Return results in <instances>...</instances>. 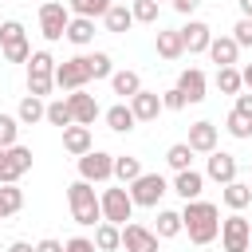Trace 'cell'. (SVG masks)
Segmentation results:
<instances>
[{
	"mask_svg": "<svg viewBox=\"0 0 252 252\" xmlns=\"http://www.w3.org/2000/svg\"><path fill=\"white\" fill-rule=\"evenodd\" d=\"M181 232H189V240L201 244V248L213 244L217 232H220V209L213 201H201V197L185 201V209H181Z\"/></svg>",
	"mask_w": 252,
	"mask_h": 252,
	"instance_id": "obj_1",
	"label": "cell"
},
{
	"mask_svg": "<svg viewBox=\"0 0 252 252\" xmlns=\"http://www.w3.org/2000/svg\"><path fill=\"white\" fill-rule=\"evenodd\" d=\"M67 205H71V220H75V224H83V228H94V224L102 220L98 193H94V185H91V181H83V177L67 185Z\"/></svg>",
	"mask_w": 252,
	"mask_h": 252,
	"instance_id": "obj_2",
	"label": "cell"
},
{
	"mask_svg": "<svg viewBox=\"0 0 252 252\" xmlns=\"http://www.w3.org/2000/svg\"><path fill=\"white\" fill-rule=\"evenodd\" d=\"M51 87H55V59H51V51H32L28 55V94L47 98Z\"/></svg>",
	"mask_w": 252,
	"mask_h": 252,
	"instance_id": "obj_3",
	"label": "cell"
},
{
	"mask_svg": "<svg viewBox=\"0 0 252 252\" xmlns=\"http://www.w3.org/2000/svg\"><path fill=\"white\" fill-rule=\"evenodd\" d=\"M126 189H130L134 209H158V201L169 193V181H165L161 173H146V169H142V173H138Z\"/></svg>",
	"mask_w": 252,
	"mask_h": 252,
	"instance_id": "obj_4",
	"label": "cell"
},
{
	"mask_svg": "<svg viewBox=\"0 0 252 252\" xmlns=\"http://www.w3.org/2000/svg\"><path fill=\"white\" fill-rule=\"evenodd\" d=\"M0 55H4V63H28L32 43H28V32H24L20 20H4L0 24Z\"/></svg>",
	"mask_w": 252,
	"mask_h": 252,
	"instance_id": "obj_5",
	"label": "cell"
},
{
	"mask_svg": "<svg viewBox=\"0 0 252 252\" xmlns=\"http://www.w3.org/2000/svg\"><path fill=\"white\" fill-rule=\"evenodd\" d=\"M98 209H102V220L110 224H126L134 217V201H130V189L118 185V189H102L98 193Z\"/></svg>",
	"mask_w": 252,
	"mask_h": 252,
	"instance_id": "obj_6",
	"label": "cell"
},
{
	"mask_svg": "<svg viewBox=\"0 0 252 252\" xmlns=\"http://www.w3.org/2000/svg\"><path fill=\"white\" fill-rule=\"evenodd\" d=\"M67 20H71V8H67V4H59V0H43V4H39V32H43L47 43L63 39Z\"/></svg>",
	"mask_w": 252,
	"mask_h": 252,
	"instance_id": "obj_7",
	"label": "cell"
},
{
	"mask_svg": "<svg viewBox=\"0 0 252 252\" xmlns=\"http://www.w3.org/2000/svg\"><path fill=\"white\" fill-rule=\"evenodd\" d=\"M220 244H224V252H248V240H252V220L248 217H240V213H232V217H224L220 220Z\"/></svg>",
	"mask_w": 252,
	"mask_h": 252,
	"instance_id": "obj_8",
	"label": "cell"
},
{
	"mask_svg": "<svg viewBox=\"0 0 252 252\" xmlns=\"http://www.w3.org/2000/svg\"><path fill=\"white\" fill-rule=\"evenodd\" d=\"M79 177L91 181V185L110 181V177H114V154H106V150H87V154L79 158Z\"/></svg>",
	"mask_w": 252,
	"mask_h": 252,
	"instance_id": "obj_9",
	"label": "cell"
},
{
	"mask_svg": "<svg viewBox=\"0 0 252 252\" xmlns=\"http://www.w3.org/2000/svg\"><path fill=\"white\" fill-rule=\"evenodd\" d=\"M32 169V150L28 146H8V150H0V185H12V181H20L24 173Z\"/></svg>",
	"mask_w": 252,
	"mask_h": 252,
	"instance_id": "obj_10",
	"label": "cell"
},
{
	"mask_svg": "<svg viewBox=\"0 0 252 252\" xmlns=\"http://www.w3.org/2000/svg\"><path fill=\"white\" fill-rule=\"evenodd\" d=\"M91 83V71H87V55H75V59H63L55 63V87L59 91H79Z\"/></svg>",
	"mask_w": 252,
	"mask_h": 252,
	"instance_id": "obj_11",
	"label": "cell"
},
{
	"mask_svg": "<svg viewBox=\"0 0 252 252\" xmlns=\"http://www.w3.org/2000/svg\"><path fill=\"white\" fill-rule=\"evenodd\" d=\"M122 248H126V252H158V232L146 228V224L126 220V224H122Z\"/></svg>",
	"mask_w": 252,
	"mask_h": 252,
	"instance_id": "obj_12",
	"label": "cell"
},
{
	"mask_svg": "<svg viewBox=\"0 0 252 252\" xmlns=\"http://www.w3.org/2000/svg\"><path fill=\"white\" fill-rule=\"evenodd\" d=\"M177 32H181V43H185L189 55H201V51H209V43H213V28H209L205 20H189V24L177 28Z\"/></svg>",
	"mask_w": 252,
	"mask_h": 252,
	"instance_id": "obj_13",
	"label": "cell"
},
{
	"mask_svg": "<svg viewBox=\"0 0 252 252\" xmlns=\"http://www.w3.org/2000/svg\"><path fill=\"white\" fill-rule=\"evenodd\" d=\"M67 106H71V118H75L79 126H91V122L98 118V102H94V94H87V87L67 91Z\"/></svg>",
	"mask_w": 252,
	"mask_h": 252,
	"instance_id": "obj_14",
	"label": "cell"
},
{
	"mask_svg": "<svg viewBox=\"0 0 252 252\" xmlns=\"http://www.w3.org/2000/svg\"><path fill=\"white\" fill-rule=\"evenodd\" d=\"M177 91L185 94V102H205V91H209V79L201 67H185L177 75Z\"/></svg>",
	"mask_w": 252,
	"mask_h": 252,
	"instance_id": "obj_15",
	"label": "cell"
},
{
	"mask_svg": "<svg viewBox=\"0 0 252 252\" xmlns=\"http://www.w3.org/2000/svg\"><path fill=\"white\" fill-rule=\"evenodd\" d=\"M236 158L232 154H224V150H213L209 154V165H205V177H213L217 185H228V181H236Z\"/></svg>",
	"mask_w": 252,
	"mask_h": 252,
	"instance_id": "obj_16",
	"label": "cell"
},
{
	"mask_svg": "<svg viewBox=\"0 0 252 252\" xmlns=\"http://www.w3.org/2000/svg\"><path fill=\"white\" fill-rule=\"evenodd\" d=\"M126 102H130V110H134L138 122H154V118L161 114V94H158V91H146V87H142V91L130 94Z\"/></svg>",
	"mask_w": 252,
	"mask_h": 252,
	"instance_id": "obj_17",
	"label": "cell"
},
{
	"mask_svg": "<svg viewBox=\"0 0 252 252\" xmlns=\"http://www.w3.org/2000/svg\"><path fill=\"white\" fill-rule=\"evenodd\" d=\"M63 150H67L71 158H83L87 150H94V142H91V126H79V122L63 126Z\"/></svg>",
	"mask_w": 252,
	"mask_h": 252,
	"instance_id": "obj_18",
	"label": "cell"
},
{
	"mask_svg": "<svg viewBox=\"0 0 252 252\" xmlns=\"http://www.w3.org/2000/svg\"><path fill=\"white\" fill-rule=\"evenodd\" d=\"M181 201H193V197H201V189H205V173H197L193 165L189 169H177V177H173V185H169Z\"/></svg>",
	"mask_w": 252,
	"mask_h": 252,
	"instance_id": "obj_19",
	"label": "cell"
},
{
	"mask_svg": "<svg viewBox=\"0 0 252 252\" xmlns=\"http://www.w3.org/2000/svg\"><path fill=\"white\" fill-rule=\"evenodd\" d=\"M189 150H193V154H213V150H217V126L205 122V118L193 122V126H189Z\"/></svg>",
	"mask_w": 252,
	"mask_h": 252,
	"instance_id": "obj_20",
	"label": "cell"
},
{
	"mask_svg": "<svg viewBox=\"0 0 252 252\" xmlns=\"http://www.w3.org/2000/svg\"><path fill=\"white\" fill-rule=\"evenodd\" d=\"M236 55H240V47H236L232 35H217V39L209 43V59H213L217 67H236Z\"/></svg>",
	"mask_w": 252,
	"mask_h": 252,
	"instance_id": "obj_21",
	"label": "cell"
},
{
	"mask_svg": "<svg viewBox=\"0 0 252 252\" xmlns=\"http://www.w3.org/2000/svg\"><path fill=\"white\" fill-rule=\"evenodd\" d=\"M102 24H106V32H114V35H122V32H130V28H134V16H130V4H122V0H114V4L106 8V16H102Z\"/></svg>",
	"mask_w": 252,
	"mask_h": 252,
	"instance_id": "obj_22",
	"label": "cell"
},
{
	"mask_svg": "<svg viewBox=\"0 0 252 252\" xmlns=\"http://www.w3.org/2000/svg\"><path fill=\"white\" fill-rule=\"evenodd\" d=\"M94 248H98V252H118V248H122V224L98 220V224H94Z\"/></svg>",
	"mask_w": 252,
	"mask_h": 252,
	"instance_id": "obj_23",
	"label": "cell"
},
{
	"mask_svg": "<svg viewBox=\"0 0 252 252\" xmlns=\"http://www.w3.org/2000/svg\"><path fill=\"white\" fill-rule=\"evenodd\" d=\"M63 39H71L75 47H87V43L94 39V20H87V16H71V20H67Z\"/></svg>",
	"mask_w": 252,
	"mask_h": 252,
	"instance_id": "obj_24",
	"label": "cell"
},
{
	"mask_svg": "<svg viewBox=\"0 0 252 252\" xmlns=\"http://www.w3.org/2000/svg\"><path fill=\"white\" fill-rule=\"evenodd\" d=\"M106 126H110L114 134H130V130L138 126V118H134L130 102H114V106L106 110Z\"/></svg>",
	"mask_w": 252,
	"mask_h": 252,
	"instance_id": "obj_25",
	"label": "cell"
},
{
	"mask_svg": "<svg viewBox=\"0 0 252 252\" xmlns=\"http://www.w3.org/2000/svg\"><path fill=\"white\" fill-rule=\"evenodd\" d=\"M220 201H224L232 213H240V209L252 205V185H244V181H228V185L220 189Z\"/></svg>",
	"mask_w": 252,
	"mask_h": 252,
	"instance_id": "obj_26",
	"label": "cell"
},
{
	"mask_svg": "<svg viewBox=\"0 0 252 252\" xmlns=\"http://www.w3.org/2000/svg\"><path fill=\"white\" fill-rule=\"evenodd\" d=\"M43 110H47V102H43V98L24 94V98H20V106H16V118H20V126H35V122H43Z\"/></svg>",
	"mask_w": 252,
	"mask_h": 252,
	"instance_id": "obj_27",
	"label": "cell"
},
{
	"mask_svg": "<svg viewBox=\"0 0 252 252\" xmlns=\"http://www.w3.org/2000/svg\"><path fill=\"white\" fill-rule=\"evenodd\" d=\"M24 209V189L12 181V185H0V220H8V217H16Z\"/></svg>",
	"mask_w": 252,
	"mask_h": 252,
	"instance_id": "obj_28",
	"label": "cell"
},
{
	"mask_svg": "<svg viewBox=\"0 0 252 252\" xmlns=\"http://www.w3.org/2000/svg\"><path fill=\"white\" fill-rule=\"evenodd\" d=\"M110 87H114V94L130 98V94H138V91H142V75H138V71H130V67H126V71H114V75H110Z\"/></svg>",
	"mask_w": 252,
	"mask_h": 252,
	"instance_id": "obj_29",
	"label": "cell"
},
{
	"mask_svg": "<svg viewBox=\"0 0 252 252\" xmlns=\"http://www.w3.org/2000/svg\"><path fill=\"white\" fill-rule=\"evenodd\" d=\"M158 55H161V59H181V55H185L181 32H158Z\"/></svg>",
	"mask_w": 252,
	"mask_h": 252,
	"instance_id": "obj_30",
	"label": "cell"
},
{
	"mask_svg": "<svg viewBox=\"0 0 252 252\" xmlns=\"http://www.w3.org/2000/svg\"><path fill=\"white\" fill-rule=\"evenodd\" d=\"M114 0H67V8H71V16H87V20H98V16H106V8H110Z\"/></svg>",
	"mask_w": 252,
	"mask_h": 252,
	"instance_id": "obj_31",
	"label": "cell"
},
{
	"mask_svg": "<svg viewBox=\"0 0 252 252\" xmlns=\"http://www.w3.org/2000/svg\"><path fill=\"white\" fill-rule=\"evenodd\" d=\"M43 122H51V126H71L75 118H71V106H67V98H51L47 102V110H43Z\"/></svg>",
	"mask_w": 252,
	"mask_h": 252,
	"instance_id": "obj_32",
	"label": "cell"
},
{
	"mask_svg": "<svg viewBox=\"0 0 252 252\" xmlns=\"http://www.w3.org/2000/svg\"><path fill=\"white\" fill-rule=\"evenodd\" d=\"M165 161H169L173 173H177V169H189V165H193V150H189V142H173V146L165 150Z\"/></svg>",
	"mask_w": 252,
	"mask_h": 252,
	"instance_id": "obj_33",
	"label": "cell"
},
{
	"mask_svg": "<svg viewBox=\"0 0 252 252\" xmlns=\"http://www.w3.org/2000/svg\"><path fill=\"white\" fill-rule=\"evenodd\" d=\"M158 240H169V236H177L181 232V213H173V209H161L158 213Z\"/></svg>",
	"mask_w": 252,
	"mask_h": 252,
	"instance_id": "obj_34",
	"label": "cell"
},
{
	"mask_svg": "<svg viewBox=\"0 0 252 252\" xmlns=\"http://www.w3.org/2000/svg\"><path fill=\"white\" fill-rule=\"evenodd\" d=\"M87 71H91V79H110L114 75V63H110L106 51H91L87 55Z\"/></svg>",
	"mask_w": 252,
	"mask_h": 252,
	"instance_id": "obj_35",
	"label": "cell"
},
{
	"mask_svg": "<svg viewBox=\"0 0 252 252\" xmlns=\"http://www.w3.org/2000/svg\"><path fill=\"white\" fill-rule=\"evenodd\" d=\"M240 71L236 67H217V91L220 94H240Z\"/></svg>",
	"mask_w": 252,
	"mask_h": 252,
	"instance_id": "obj_36",
	"label": "cell"
},
{
	"mask_svg": "<svg viewBox=\"0 0 252 252\" xmlns=\"http://www.w3.org/2000/svg\"><path fill=\"white\" fill-rule=\"evenodd\" d=\"M138 173H142V161H138V158H130V154L114 158V177H118L122 185H130V181H134Z\"/></svg>",
	"mask_w": 252,
	"mask_h": 252,
	"instance_id": "obj_37",
	"label": "cell"
},
{
	"mask_svg": "<svg viewBox=\"0 0 252 252\" xmlns=\"http://www.w3.org/2000/svg\"><path fill=\"white\" fill-rule=\"evenodd\" d=\"M134 24H158V0H130Z\"/></svg>",
	"mask_w": 252,
	"mask_h": 252,
	"instance_id": "obj_38",
	"label": "cell"
},
{
	"mask_svg": "<svg viewBox=\"0 0 252 252\" xmlns=\"http://www.w3.org/2000/svg\"><path fill=\"white\" fill-rule=\"evenodd\" d=\"M16 138H20V118L16 114H0V150L16 146Z\"/></svg>",
	"mask_w": 252,
	"mask_h": 252,
	"instance_id": "obj_39",
	"label": "cell"
},
{
	"mask_svg": "<svg viewBox=\"0 0 252 252\" xmlns=\"http://www.w3.org/2000/svg\"><path fill=\"white\" fill-rule=\"evenodd\" d=\"M224 130H228L232 138H240V142H244V138H252V118H244V114H236V110H232V114L224 118Z\"/></svg>",
	"mask_w": 252,
	"mask_h": 252,
	"instance_id": "obj_40",
	"label": "cell"
},
{
	"mask_svg": "<svg viewBox=\"0 0 252 252\" xmlns=\"http://www.w3.org/2000/svg\"><path fill=\"white\" fill-rule=\"evenodd\" d=\"M232 39H236V47H252V20H248V16H240V20H236Z\"/></svg>",
	"mask_w": 252,
	"mask_h": 252,
	"instance_id": "obj_41",
	"label": "cell"
},
{
	"mask_svg": "<svg viewBox=\"0 0 252 252\" xmlns=\"http://www.w3.org/2000/svg\"><path fill=\"white\" fill-rule=\"evenodd\" d=\"M189 102H185V94L177 91V87H169V91H161V110H185Z\"/></svg>",
	"mask_w": 252,
	"mask_h": 252,
	"instance_id": "obj_42",
	"label": "cell"
},
{
	"mask_svg": "<svg viewBox=\"0 0 252 252\" xmlns=\"http://www.w3.org/2000/svg\"><path fill=\"white\" fill-rule=\"evenodd\" d=\"M63 252H98V248H94L91 236H71V240L63 244Z\"/></svg>",
	"mask_w": 252,
	"mask_h": 252,
	"instance_id": "obj_43",
	"label": "cell"
},
{
	"mask_svg": "<svg viewBox=\"0 0 252 252\" xmlns=\"http://www.w3.org/2000/svg\"><path fill=\"white\" fill-rule=\"evenodd\" d=\"M236 114H244V118H252V91L248 94H236V106H232Z\"/></svg>",
	"mask_w": 252,
	"mask_h": 252,
	"instance_id": "obj_44",
	"label": "cell"
},
{
	"mask_svg": "<svg viewBox=\"0 0 252 252\" xmlns=\"http://www.w3.org/2000/svg\"><path fill=\"white\" fill-rule=\"evenodd\" d=\"M173 4V12H181V16H193L197 8H201V0H169Z\"/></svg>",
	"mask_w": 252,
	"mask_h": 252,
	"instance_id": "obj_45",
	"label": "cell"
},
{
	"mask_svg": "<svg viewBox=\"0 0 252 252\" xmlns=\"http://www.w3.org/2000/svg\"><path fill=\"white\" fill-rule=\"evenodd\" d=\"M35 252H63V244H59L55 236H43V240L35 244Z\"/></svg>",
	"mask_w": 252,
	"mask_h": 252,
	"instance_id": "obj_46",
	"label": "cell"
},
{
	"mask_svg": "<svg viewBox=\"0 0 252 252\" xmlns=\"http://www.w3.org/2000/svg\"><path fill=\"white\" fill-rule=\"evenodd\" d=\"M8 252H35V244H28V240H12Z\"/></svg>",
	"mask_w": 252,
	"mask_h": 252,
	"instance_id": "obj_47",
	"label": "cell"
},
{
	"mask_svg": "<svg viewBox=\"0 0 252 252\" xmlns=\"http://www.w3.org/2000/svg\"><path fill=\"white\" fill-rule=\"evenodd\" d=\"M240 83L252 91V63H248V67H240Z\"/></svg>",
	"mask_w": 252,
	"mask_h": 252,
	"instance_id": "obj_48",
	"label": "cell"
},
{
	"mask_svg": "<svg viewBox=\"0 0 252 252\" xmlns=\"http://www.w3.org/2000/svg\"><path fill=\"white\" fill-rule=\"evenodd\" d=\"M236 4H240V12H244V16L252 20V0H236Z\"/></svg>",
	"mask_w": 252,
	"mask_h": 252,
	"instance_id": "obj_49",
	"label": "cell"
},
{
	"mask_svg": "<svg viewBox=\"0 0 252 252\" xmlns=\"http://www.w3.org/2000/svg\"><path fill=\"white\" fill-rule=\"evenodd\" d=\"M248 252H252V240H248Z\"/></svg>",
	"mask_w": 252,
	"mask_h": 252,
	"instance_id": "obj_50",
	"label": "cell"
},
{
	"mask_svg": "<svg viewBox=\"0 0 252 252\" xmlns=\"http://www.w3.org/2000/svg\"><path fill=\"white\" fill-rule=\"evenodd\" d=\"M158 4H161V0H158Z\"/></svg>",
	"mask_w": 252,
	"mask_h": 252,
	"instance_id": "obj_51",
	"label": "cell"
},
{
	"mask_svg": "<svg viewBox=\"0 0 252 252\" xmlns=\"http://www.w3.org/2000/svg\"><path fill=\"white\" fill-rule=\"evenodd\" d=\"M122 4H126V0H122Z\"/></svg>",
	"mask_w": 252,
	"mask_h": 252,
	"instance_id": "obj_52",
	"label": "cell"
},
{
	"mask_svg": "<svg viewBox=\"0 0 252 252\" xmlns=\"http://www.w3.org/2000/svg\"><path fill=\"white\" fill-rule=\"evenodd\" d=\"M248 185H252V181H248Z\"/></svg>",
	"mask_w": 252,
	"mask_h": 252,
	"instance_id": "obj_53",
	"label": "cell"
}]
</instances>
